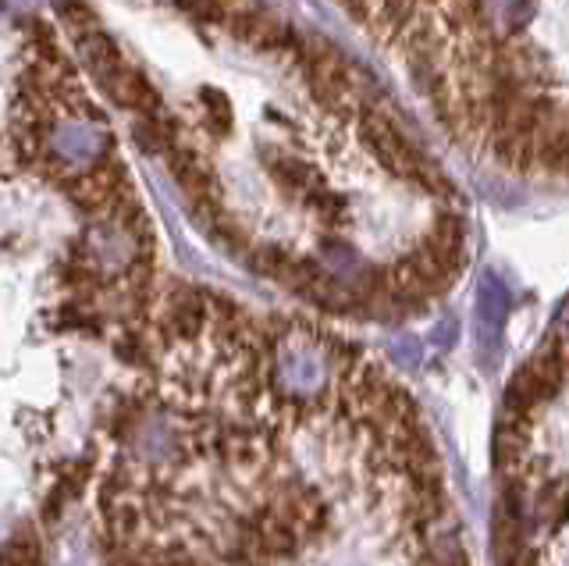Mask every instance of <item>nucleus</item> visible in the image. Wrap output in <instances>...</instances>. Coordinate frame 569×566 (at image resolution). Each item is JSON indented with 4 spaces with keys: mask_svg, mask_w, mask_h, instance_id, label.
<instances>
[{
    "mask_svg": "<svg viewBox=\"0 0 569 566\" xmlns=\"http://www.w3.org/2000/svg\"><path fill=\"white\" fill-rule=\"evenodd\" d=\"M263 157V168L267 175L281 186V189H292V192H310V171L302 168L299 161H292V157H284L278 147H263L260 150Z\"/></svg>",
    "mask_w": 569,
    "mask_h": 566,
    "instance_id": "6",
    "label": "nucleus"
},
{
    "mask_svg": "<svg viewBox=\"0 0 569 566\" xmlns=\"http://www.w3.org/2000/svg\"><path fill=\"white\" fill-rule=\"evenodd\" d=\"M58 11H61L64 29L71 32V40L86 37L89 29H97V26H100L97 11L89 8V4H82V0H58Z\"/></svg>",
    "mask_w": 569,
    "mask_h": 566,
    "instance_id": "8",
    "label": "nucleus"
},
{
    "mask_svg": "<svg viewBox=\"0 0 569 566\" xmlns=\"http://www.w3.org/2000/svg\"><path fill=\"white\" fill-rule=\"evenodd\" d=\"M97 86L103 90V97L118 103L124 111H136V115H150V111H164V97L157 93V86L150 82V76H142L139 68L132 64H118L111 68L107 76L97 79Z\"/></svg>",
    "mask_w": 569,
    "mask_h": 566,
    "instance_id": "2",
    "label": "nucleus"
},
{
    "mask_svg": "<svg viewBox=\"0 0 569 566\" xmlns=\"http://www.w3.org/2000/svg\"><path fill=\"white\" fill-rule=\"evenodd\" d=\"M132 139L142 153L150 157H164V150L178 139V126L168 118V111H150V115H136L132 121Z\"/></svg>",
    "mask_w": 569,
    "mask_h": 566,
    "instance_id": "3",
    "label": "nucleus"
},
{
    "mask_svg": "<svg viewBox=\"0 0 569 566\" xmlns=\"http://www.w3.org/2000/svg\"><path fill=\"white\" fill-rule=\"evenodd\" d=\"M200 103H203V126H207V132L224 139L231 132V121H236V118H231L228 97L218 90V86H207V90L200 93Z\"/></svg>",
    "mask_w": 569,
    "mask_h": 566,
    "instance_id": "7",
    "label": "nucleus"
},
{
    "mask_svg": "<svg viewBox=\"0 0 569 566\" xmlns=\"http://www.w3.org/2000/svg\"><path fill=\"white\" fill-rule=\"evenodd\" d=\"M76 43H79V54H82V61H86V68H89V76H93V82L124 61V58H121V50H118V43H114L111 37H107V29H103V26L89 29L86 37H79Z\"/></svg>",
    "mask_w": 569,
    "mask_h": 566,
    "instance_id": "4",
    "label": "nucleus"
},
{
    "mask_svg": "<svg viewBox=\"0 0 569 566\" xmlns=\"http://www.w3.org/2000/svg\"><path fill=\"white\" fill-rule=\"evenodd\" d=\"M356 129H360V143L373 153V161H378L391 179L413 186L427 192V197L452 200L449 175H445L406 132H399V126L385 111L360 108L356 111Z\"/></svg>",
    "mask_w": 569,
    "mask_h": 566,
    "instance_id": "1",
    "label": "nucleus"
},
{
    "mask_svg": "<svg viewBox=\"0 0 569 566\" xmlns=\"http://www.w3.org/2000/svg\"><path fill=\"white\" fill-rule=\"evenodd\" d=\"M477 317H480V335H491V342H498V331L506 325L509 314V292L495 275L480 281V299H477Z\"/></svg>",
    "mask_w": 569,
    "mask_h": 566,
    "instance_id": "5",
    "label": "nucleus"
}]
</instances>
